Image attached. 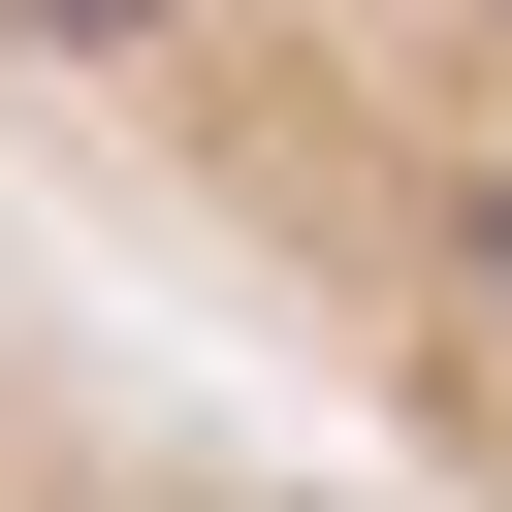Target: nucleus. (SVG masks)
I'll list each match as a JSON object with an SVG mask.
<instances>
[{"label":"nucleus","mask_w":512,"mask_h":512,"mask_svg":"<svg viewBox=\"0 0 512 512\" xmlns=\"http://www.w3.org/2000/svg\"><path fill=\"white\" fill-rule=\"evenodd\" d=\"M0 160H64L416 512H512V0H0Z\"/></svg>","instance_id":"nucleus-1"},{"label":"nucleus","mask_w":512,"mask_h":512,"mask_svg":"<svg viewBox=\"0 0 512 512\" xmlns=\"http://www.w3.org/2000/svg\"><path fill=\"white\" fill-rule=\"evenodd\" d=\"M0 512H416L288 352L224 320H128L64 256H0Z\"/></svg>","instance_id":"nucleus-2"}]
</instances>
